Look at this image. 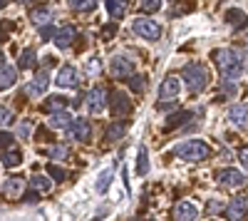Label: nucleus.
<instances>
[{
  "label": "nucleus",
  "mask_w": 248,
  "mask_h": 221,
  "mask_svg": "<svg viewBox=\"0 0 248 221\" xmlns=\"http://www.w3.org/2000/svg\"><path fill=\"white\" fill-rule=\"evenodd\" d=\"M174 154L186 159V162H203V159H209L211 154V147L201 142V139H189V142H181L174 147Z\"/></svg>",
  "instance_id": "nucleus-1"
},
{
  "label": "nucleus",
  "mask_w": 248,
  "mask_h": 221,
  "mask_svg": "<svg viewBox=\"0 0 248 221\" xmlns=\"http://www.w3.org/2000/svg\"><path fill=\"white\" fill-rule=\"evenodd\" d=\"M216 65L221 70L223 77H238L243 75V57L236 50H218L216 52Z\"/></svg>",
  "instance_id": "nucleus-2"
},
{
  "label": "nucleus",
  "mask_w": 248,
  "mask_h": 221,
  "mask_svg": "<svg viewBox=\"0 0 248 221\" xmlns=\"http://www.w3.org/2000/svg\"><path fill=\"white\" fill-rule=\"evenodd\" d=\"M209 79H211V75L203 65H186L184 67V82L189 85V90L194 95H199L206 85H209Z\"/></svg>",
  "instance_id": "nucleus-3"
},
{
  "label": "nucleus",
  "mask_w": 248,
  "mask_h": 221,
  "mask_svg": "<svg viewBox=\"0 0 248 221\" xmlns=\"http://www.w3.org/2000/svg\"><path fill=\"white\" fill-rule=\"evenodd\" d=\"M132 30L137 35H141V37H147V40H159L161 37L159 23H154V20H149V17H137L132 23Z\"/></svg>",
  "instance_id": "nucleus-4"
},
{
  "label": "nucleus",
  "mask_w": 248,
  "mask_h": 221,
  "mask_svg": "<svg viewBox=\"0 0 248 221\" xmlns=\"http://www.w3.org/2000/svg\"><path fill=\"white\" fill-rule=\"evenodd\" d=\"M65 134H67L70 139H77V142H87L90 134H92V129H90L87 119H72L70 127H65Z\"/></svg>",
  "instance_id": "nucleus-5"
},
{
  "label": "nucleus",
  "mask_w": 248,
  "mask_h": 221,
  "mask_svg": "<svg viewBox=\"0 0 248 221\" xmlns=\"http://www.w3.org/2000/svg\"><path fill=\"white\" fill-rule=\"evenodd\" d=\"M47 85H50V65L47 67H43V70H40L37 75H35V79H32V82L28 85V95L30 97H40V95H43L45 90H47Z\"/></svg>",
  "instance_id": "nucleus-6"
},
{
  "label": "nucleus",
  "mask_w": 248,
  "mask_h": 221,
  "mask_svg": "<svg viewBox=\"0 0 248 221\" xmlns=\"http://www.w3.org/2000/svg\"><path fill=\"white\" fill-rule=\"evenodd\" d=\"M109 72L114 77H129L134 72V63L129 57H124V55H117V57L109 60Z\"/></svg>",
  "instance_id": "nucleus-7"
},
{
  "label": "nucleus",
  "mask_w": 248,
  "mask_h": 221,
  "mask_svg": "<svg viewBox=\"0 0 248 221\" xmlns=\"http://www.w3.org/2000/svg\"><path fill=\"white\" fill-rule=\"evenodd\" d=\"M105 107H107V92L102 87H94L87 95V110H90V114H102Z\"/></svg>",
  "instance_id": "nucleus-8"
},
{
  "label": "nucleus",
  "mask_w": 248,
  "mask_h": 221,
  "mask_svg": "<svg viewBox=\"0 0 248 221\" xmlns=\"http://www.w3.org/2000/svg\"><path fill=\"white\" fill-rule=\"evenodd\" d=\"M218 184L223 189H238V187L246 184V176L241 172H236V169H226V172L218 174Z\"/></svg>",
  "instance_id": "nucleus-9"
},
{
  "label": "nucleus",
  "mask_w": 248,
  "mask_h": 221,
  "mask_svg": "<svg viewBox=\"0 0 248 221\" xmlns=\"http://www.w3.org/2000/svg\"><path fill=\"white\" fill-rule=\"evenodd\" d=\"M55 85L62 87V90H75V87H77V70H75L72 65H65V67L57 72Z\"/></svg>",
  "instance_id": "nucleus-10"
},
{
  "label": "nucleus",
  "mask_w": 248,
  "mask_h": 221,
  "mask_svg": "<svg viewBox=\"0 0 248 221\" xmlns=\"http://www.w3.org/2000/svg\"><path fill=\"white\" fill-rule=\"evenodd\" d=\"M248 214V196H236L233 202L226 206V216H229L231 221H238Z\"/></svg>",
  "instance_id": "nucleus-11"
},
{
  "label": "nucleus",
  "mask_w": 248,
  "mask_h": 221,
  "mask_svg": "<svg viewBox=\"0 0 248 221\" xmlns=\"http://www.w3.org/2000/svg\"><path fill=\"white\" fill-rule=\"evenodd\" d=\"M30 23H32L35 28H45V25H50V23H52V10H50V5L32 8V10H30Z\"/></svg>",
  "instance_id": "nucleus-12"
},
{
  "label": "nucleus",
  "mask_w": 248,
  "mask_h": 221,
  "mask_svg": "<svg viewBox=\"0 0 248 221\" xmlns=\"http://www.w3.org/2000/svg\"><path fill=\"white\" fill-rule=\"evenodd\" d=\"M75 37H77V28L75 25H65V28H60L57 35H55V45L60 50H67L72 43H75Z\"/></svg>",
  "instance_id": "nucleus-13"
},
{
  "label": "nucleus",
  "mask_w": 248,
  "mask_h": 221,
  "mask_svg": "<svg viewBox=\"0 0 248 221\" xmlns=\"http://www.w3.org/2000/svg\"><path fill=\"white\" fill-rule=\"evenodd\" d=\"M112 102H114V105H112L109 110H112V114H117V117L132 112V105H129V99H127V95H124V92H114V95H112Z\"/></svg>",
  "instance_id": "nucleus-14"
},
{
  "label": "nucleus",
  "mask_w": 248,
  "mask_h": 221,
  "mask_svg": "<svg viewBox=\"0 0 248 221\" xmlns=\"http://www.w3.org/2000/svg\"><path fill=\"white\" fill-rule=\"evenodd\" d=\"M15 82H17V70L13 65H3V67H0V92L10 90Z\"/></svg>",
  "instance_id": "nucleus-15"
},
{
  "label": "nucleus",
  "mask_w": 248,
  "mask_h": 221,
  "mask_svg": "<svg viewBox=\"0 0 248 221\" xmlns=\"http://www.w3.org/2000/svg\"><path fill=\"white\" fill-rule=\"evenodd\" d=\"M179 90H181L179 79H176V77H167V79L161 82V87H159V95H161V99H174V97L179 95Z\"/></svg>",
  "instance_id": "nucleus-16"
},
{
  "label": "nucleus",
  "mask_w": 248,
  "mask_h": 221,
  "mask_svg": "<svg viewBox=\"0 0 248 221\" xmlns=\"http://www.w3.org/2000/svg\"><path fill=\"white\" fill-rule=\"evenodd\" d=\"M229 119L236 127H248V107L246 105H233L229 110Z\"/></svg>",
  "instance_id": "nucleus-17"
},
{
  "label": "nucleus",
  "mask_w": 248,
  "mask_h": 221,
  "mask_svg": "<svg viewBox=\"0 0 248 221\" xmlns=\"http://www.w3.org/2000/svg\"><path fill=\"white\" fill-rule=\"evenodd\" d=\"M25 187H28V184H25V179H23V176H13V179H8V182H5L3 189H5L8 196H20V194L25 191Z\"/></svg>",
  "instance_id": "nucleus-18"
},
{
  "label": "nucleus",
  "mask_w": 248,
  "mask_h": 221,
  "mask_svg": "<svg viewBox=\"0 0 248 221\" xmlns=\"http://www.w3.org/2000/svg\"><path fill=\"white\" fill-rule=\"evenodd\" d=\"M112 179H114V169L109 167V169H105V172L97 176L94 191H97V194H107V189H109V184H112Z\"/></svg>",
  "instance_id": "nucleus-19"
},
{
  "label": "nucleus",
  "mask_w": 248,
  "mask_h": 221,
  "mask_svg": "<svg viewBox=\"0 0 248 221\" xmlns=\"http://www.w3.org/2000/svg\"><path fill=\"white\" fill-rule=\"evenodd\" d=\"M67 105H70V102H67L65 97H57V95H55V97H47V99H45L43 110H45L47 114H55V112H62V110H65Z\"/></svg>",
  "instance_id": "nucleus-20"
},
{
  "label": "nucleus",
  "mask_w": 248,
  "mask_h": 221,
  "mask_svg": "<svg viewBox=\"0 0 248 221\" xmlns=\"http://www.w3.org/2000/svg\"><path fill=\"white\" fill-rule=\"evenodd\" d=\"M35 63H37V52L32 47L23 50V52H20V57H17V67L20 70H30V67H35Z\"/></svg>",
  "instance_id": "nucleus-21"
},
{
  "label": "nucleus",
  "mask_w": 248,
  "mask_h": 221,
  "mask_svg": "<svg viewBox=\"0 0 248 221\" xmlns=\"http://www.w3.org/2000/svg\"><path fill=\"white\" fill-rule=\"evenodd\" d=\"M174 216H176V219H196L199 211H196V206H194L191 202H181V204H176Z\"/></svg>",
  "instance_id": "nucleus-22"
},
{
  "label": "nucleus",
  "mask_w": 248,
  "mask_h": 221,
  "mask_svg": "<svg viewBox=\"0 0 248 221\" xmlns=\"http://www.w3.org/2000/svg\"><path fill=\"white\" fill-rule=\"evenodd\" d=\"M107 13L112 17H122L127 13V0H107Z\"/></svg>",
  "instance_id": "nucleus-23"
},
{
  "label": "nucleus",
  "mask_w": 248,
  "mask_h": 221,
  "mask_svg": "<svg viewBox=\"0 0 248 221\" xmlns=\"http://www.w3.org/2000/svg\"><path fill=\"white\" fill-rule=\"evenodd\" d=\"M72 122V117L62 110V112H55L52 117H50V127H55V129H62V127H67Z\"/></svg>",
  "instance_id": "nucleus-24"
},
{
  "label": "nucleus",
  "mask_w": 248,
  "mask_h": 221,
  "mask_svg": "<svg viewBox=\"0 0 248 221\" xmlns=\"http://www.w3.org/2000/svg\"><path fill=\"white\" fill-rule=\"evenodd\" d=\"M137 174L139 176H147L149 174V157H147V147H139V159H137Z\"/></svg>",
  "instance_id": "nucleus-25"
},
{
  "label": "nucleus",
  "mask_w": 248,
  "mask_h": 221,
  "mask_svg": "<svg viewBox=\"0 0 248 221\" xmlns=\"http://www.w3.org/2000/svg\"><path fill=\"white\" fill-rule=\"evenodd\" d=\"M30 189H35V191H50L52 182L47 176H30Z\"/></svg>",
  "instance_id": "nucleus-26"
},
{
  "label": "nucleus",
  "mask_w": 248,
  "mask_h": 221,
  "mask_svg": "<svg viewBox=\"0 0 248 221\" xmlns=\"http://www.w3.org/2000/svg\"><path fill=\"white\" fill-rule=\"evenodd\" d=\"M3 162H5V167H17L20 162H23V157H20L17 149H5L3 152Z\"/></svg>",
  "instance_id": "nucleus-27"
},
{
  "label": "nucleus",
  "mask_w": 248,
  "mask_h": 221,
  "mask_svg": "<svg viewBox=\"0 0 248 221\" xmlns=\"http://www.w3.org/2000/svg\"><path fill=\"white\" fill-rule=\"evenodd\" d=\"M67 5L75 10H92L97 5V0H67Z\"/></svg>",
  "instance_id": "nucleus-28"
},
{
  "label": "nucleus",
  "mask_w": 248,
  "mask_h": 221,
  "mask_svg": "<svg viewBox=\"0 0 248 221\" xmlns=\"http://www.w3.org/2000/svg\"><path fill=\"white\" fill-rule=\"evenodd\" d=\"M186 119H191V114H189V112H179V114H174V117L167 119V127L174 129V127H179L181 122H186Z\"/></svg>",
  "instance_id": "nucleus-29"
},
{
  "label": "nucleus",
  "mask_w": 248,
  "mask_h": 221,
  "mask_svg": "<svg viewBox=\"0 0 248 221\" xmlns=\"http://www.w3.org/2000/svg\"><path fill=\"white\" fill-rule=\"evenodd\" d=\"M139 8L144 13H156L161 8V0H139Z\"/></svg>",
  "instance_id": "nucleus-30"
},
{
  "label": "nucleus",
  "mask_w": 248,
  "mask_h": 221,
  "mask_svg": "<svg viewBox=\"0 0 248 221\" xmlns=\"http://www.w3.org/2000/svg\"><path fill=\"white\" fill-rule=\"evenodd\" d=\"M85 70H87V75H90V77L99 75V72H102V65H99V60H97V57L87 60V67H85Z\"/></svg>",
  "instance_id": "nucleus-31"
},
{
  "label": "nucleus",
  "mask_w": 248,
  "mask_h": 221,
  "mask_svg": "<svg viewBox=\"0 0 248 221\" xmlns=\"http://www.w3.org/2000/svg\"><path fill=\"white\" fill-rule=\"evenodd\" d=\"M13 122V112L5 107V105H0V127H5Z\"/></svg>",
  "instance_id": "nucleus-32"
},
{
  "label": "nucleus",
  "mask_w": 248,
  "mask_h": 221,
  "mask_svg": "<svg viewBox=\"0 0 248 221\" xmlns=\"http://www.w3.org/2000/svg\"><path fill=\"white\" fill-rule=\"evenodd\" d=\"M223 92H226V95H231V97L238 92V87H236V82H233L231 77H223Z\"/></svg>",
  "instance_id": "nucleus-33"
},
{
  "label": "nucleus",
  "mask_w": 248,
  "mask_h": 221,
  "mask_svg": "<svg viewBox=\"0 0 248 221\" xmlns=\"http://www.w3.org/2000/svg\"><path fill=\"white\" fill-rule=\"evenodd\" d=\"M47 172H50V176L55 179V182H62V179H65V172H62L60 167H55V164H47Z\"/></svg>",
  "instance_id": "nucleus-34"
},
{
  "label": "nucleus",
  "mask_w": 248,
  "mask_h": 221,
  "mask_svg": "<svg viewBox=\"0 0 248 221\" xmlns=\"http://www.w3.org/2000/svg\"><path fill=\"white\" fill-rule=\"evenodd\" d=\"M122 134H124V125H122V122H117V125L107 132V137H109V139H119Z\"/></svg>",
  "instance_id": "nucleus-35"
},
{
  "label": "nucleus",
  "mask_w": 248,
  "mask_h": 221,
  "mask_svg": "<svg viewBox=\"0 0 248 221\" xmlns=\"http://www.w3.org/2000/svg\"><path fill=\"white\" fill-rule=\"evenodd\" d=\"M144 82H147L144 77H132V79H129V87H132L134 92H141V90H144Z\"/></svg>",
  "instance_id": "nucleus-36"
},
{
  "label": "nucleus",
  "mask_w": 248,
  "mask_h": 221,
  "mask_svg": "<svg viewBox=\"0 0 248 221\" xmlns=\"http://www.w3.org/2000/svg\"><path fill=\"white\" fill-rule=\"evenodd\" d=\"M47 154H50V159H62V157L67 154V147H52Z\"/></svg>",
  "instance_id": "nucleus-37"
},
{
  "label": "nucleus",
  "mask_w": 248,
  "mask_h": 221,
  "mask_svg": "<svg viewBox=\"0 0 248 221\" xmlns=\"http://www.w3.org/2000/svg\"><path fill=\"white\" fill-rule=\"evenodd\" d=\"M8 147H13V137L8 132H0V149H8Z\"/></svg>",
  "instance_id": "nucleus-38"
},
{
  "label": "nucleus",
  "mask_w": 248,
  "mask_h": 221,
  "mask_svg": "<svg viewBox=\"0 0 248 221\" xmlns=\"http://www.w3.org/2000/svg\"><path fill=\"white\" fill-rule=\"evenodd\" d=\"M226 20H231V23H243V13L241 10H231V13H226Z\"/></svg>",
  "instance_id": "nucleus-39"
},
{
  "label": "nucleus",
  "mask_w": 248,
  "mask_h": 221,
  "mask_svg": "<svg viewBox=\"0 0 248 221\" xmlns=\"http://www.w3.org/2000/svg\"><path fill=\"white\" fill-rule=\"evenodd\" d=\"M206 211H209V214H221V211H223V204H221V202H216V199H214V202H209V206H206Z\"/></svg>",
  "instance_id": "nucleus-40"
},
{
  "label": "nucleus",
  "mask_w": 248,
  "mask_h": 221,
  "mask_svg": "<svg viewBox=\"0 0 248 221\" xmlns=\"http://www.w3.org/2000/svg\"><path fill=\"white\" fill-rule=\"evenodd\" d=\"M30 132H32V122L28 119V122H23V125H20V137H28Z\"/></svg>",
  "instance_id": "nucleus-41"
},
{
  "label": "nucleus",
  "mask_w": 248,
  "mask_h": 221,
  "mask_svg": "<svg viewBox=\"0 0 248 221\" xmlns=\"http://www.w3.org/2000/svg\"><path fill=\"white\" fill-rule=\"evenodd\" d=\"M159 110H164V112H167V110H176V105H174V102H167V99H161Z\"/></svg>",
  "instance_id": "nucleus-42"
},
{
  "label": "nucleus",
  "mask_w": 248,
  "mask_h": 221,
  "mask_svg": "<svg viewBox=\"0 0 248 221\" xmlns=\"http://www.w3.org/2000/svg\"><path fill=\"white\" fill-rule=\"evenodd\" d=\"M238 157H241V164L248 169V149H241V154H238Z\"/></svg>",
  "instance_id": "nucleus-43"
},
{
  "label": "nucleus",
  "mask_w": 248,
  "mask_h": 221,
  "mask_svg": "<svg viewBox=\"0 0 248 221\" xmlns=\"http://www.w3.org/2000/svg\"><path fill=\"white\" fill-rule=\"evenodd\" d=\"M17 3H23V5H30V3H32V0H17Z\"/></svg>",
  "instance_id": "nucleus-44"
},
{
  "label": "nucleus",
  "mask_w": 248,
  "mask_h": 221,
  "mask_svg": "<svg viewBox=\"0 0 248 221\" xmlns=\"http://www.w3.org/2000/svg\"><path fill=\"white\" fill-rule=\"evenodd\" d=\"M0 8H5V0H0Z\"/></svg>",
  "instance_id": "nucleus-45"
}]
</instances>
